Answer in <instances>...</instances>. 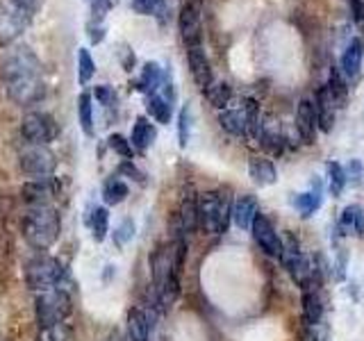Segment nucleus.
Segmentation results:
<instances>
[{"label":"nucleus","mask_w":364,"mask_h":341,"mask_svg":"<svg viewBox=\"0 0 364 341\" xmlns=\"http://www.w3.org/2000/svg\"><path fill=\"white\" fill-rule=\"evenodd\" d=\"M314 105H316V121H318V130L321 132H333L335 128V102L333 96L326 85H321L316 89V96H314Z\"/></svg>","instance_id":"obj_18"},{"label":"nucleus","mask_w":364,"mask_h":341,"mask_svg":"<svg viewBox=\"0 0 364 341\" xmlns=\"http://www.w3.org/2000/svg\"><path fill=\"white\" fill-rule=\"evenodd\" d=\"M71 310H73V301H71V296H68V291L64 289L43 291L34 298V314H37L39 328L64 323L68 314H71Z\"/></svg>","instance_id":"obj_7"},{"label":"nucleus","mask_w":364,"mask_h":341,"mask_svg":"<svg viewBox=\"0 0 364 341\" xmlns=\"http://www.w3.org/2000/svg\"><path fill=\"white\" fill-rule=\"evenodd\" d=\"M187 64H189V73L191 80L196 82L198 89H208L214 82V71L210 64V57L205 53L203 45H196V48H187Z\"/></svg>","instance_id":"obj_15"},{"label":"nucleus","mask_w":364,"mask_h":341,"mask_svg":"<svg viewBox=\"0 0 364 341\" xmlns=\"http://www.w3.org/2000/svg\"><path fill=\"white\" fill-rule=\"evenodd\" d=\"M259 146L264 148V153L273 155V157H280L284 153V146H287V139L276 132V130H262V136H259Z\"/></svg>","instance_id":"obj_36"},{"label":"nucleus","mask_w":364,"mask_h":341,"mask_svg":"<svg viewBox=\"0 0 364 341\" xmlns=\"http://www.w3.org/2000/svg\"><path fill=\"white\" fill-rule=\"evenodd\" d=\"M146 109H148V114H151V119H155L162 125H168L171 119H173V105L159 94L146 96Z\"/></svg>","instance_id":"obj_30"},{"label":"nucleus","mask_w":364,"mask_h":341,"mask_svg":"<svg viewBox=\"0 0 364 341\" xmlns=\"http://www.w3.org/2000/svg\"><path fill=\"white\" fill-rule=\"evenodd\" d=\"M257 212H259L257 198L253 196V193H244V196H239L232 205V221L239 230H250Z\"/></svg>","instance_id":"obj_19"},{"label":"nucleus","mask_w":364,"mask_h":341,"mask_svg":"<svg viewBox=\"0 0 364 341\" xmlns=\"http://www.w3.org/2000/svg\"><path fill=\"white\" fill-rule=\"evenodd\" d=\"M303 341H316V335H314L312 328H307L305 332H303Z\"/></svg>","instance_id":"obj_51"},{"label":"nucleus","mask_w":364,"mask_h":341,"mask_svg":"<svg viewBox=\"0 0 364 341\" xmlns=\"http://www.w3.org/2000/svg\"><path fill=\"white\" fill-rule=\"evenodd\" d=\"M87 39L91 41V45L100 43L102 39H105V26H102V23L87 21Z\"/></svg>","instance_id":"obj_46"},{"label":"nucleus","mask_w":364,"mask_h":341,"mask_svg":"<svg viewBox=\"0 0 364 341\" xmlns=\"http://www.w3.org/2000/svg\"><path fill=\"white\" fill-rule=\"evenodd\" d=\"M94 75H96L94 57H91V53L87 48H80L77 50V80H80V85L91 82V77Z\"/></svg>","instance_id":"obj_37"},{"label":"nucleus","mask_w":364,"mask_h":341,"mask_svg":"<svg viewBox=\"0 0 364 341\" xmlns=\"http://www.w3.org/2000/svg\"><path fill=\"white\" fill-rule=\"evenodd\" d=\"M23 239L34 250L50 248L62 232V219L53 205H41V207H28L21 219Z\"/></svg>","instance_id":"obj_3"},{"label":"nucleus","mask_w":364,"mask_h":341,"mask_svg":"<svg viewBox=\"0 0 364 341\" xmlns=\"http://www.w3.org/2000/svg\"><path fill=\"white\" fill-rule=\"evenodd\" d=\"M282 264L284 269H287V273L291 276V280L299 284V287H307V284H316L314 282V276H316V271L312 269L310 264V259H307L299 246H284V253H282Z\"/></svg>","instance_id":"obj_13"},{"label":"nucleus","mask_w":364,"mask_h":341,"mask_svg":"<svg viewBox=\"0 0 364 341\" xmlns=\"http://www.w3.org/2000/svg\"><path fill=\"white\" fill-rule=\"evenodd\" d=\"M66 278V269L62 266L60 259L55 257H32L26 264V282L32 291H53L62 289V282Z\"/></svg>","instance_id":"obj_6"},{"label":"nucleus","mask_w":364,"mask_h":341,"mask_svg":"<svg viewBox=\"0 0 364 341\" xmlns=\"http://www.w3.org/2000/svg\"><path fill=\"white\" fill-rule=\"evenodd\" d=\"M323 189H321V182H318L316 178L312 180V191H305V193H296V196L291 198V205L296 210L301 212L303 219H310V216L314 212H318V207L323 205Z\"/></svg>","instance_id":"obj_21"},{"label":"nucleus","mask_w":364,"mask_h":341,"mask_svg":"<svg viewBox=\"0 0 364 341\" xmlns=\"http://www.w3.org/2000/svg\"><path fill=\"white\" fill-rule=\"evenodd\" d=\"M346 168V180L350 187H360L362 180H364V166L360 159H350V162L344 166Z\"/></svg>","instance_id":"obj_43"},{"label":"nucleus","mask_w":364,"mask_h":341,"mask_svg":"<svg viewBox=\"0 0 364 341\" xmlns=\"http://www.w3.org/2000/svg\"><path fill=\"white\" fill-rule=\"evenodd\" d=\"M119 170H121V173H125V175H130L132 180L141 182V185H144V182H146V178H144V173H141V170H139V168H136V166L132 164V159H123V162H121V166H119Z\"/></svg>","instance_id":"obj_48"},{"label":"nucleus","mask_w":364,"mask_h":341,"mask_svg":"<svg viewBox=\"0 0 364 341\" xmlns=\"http://www.w3.org/2000/svg\"><path fill=\"white\" fill-rule=\"evenodd\" d=\"M326 87H328V91H330V96H333L335 107L344 109V107H346V102H348L350 89H348V80L344 77V73L339 71V66H333V68H330Z\"/></svg>","instance_id":"obj_28"},{"label":"nucleus","mask_w":364,"mask_h":341,"mask_svg":"<svg viewBox=\"0 0 364 341\" xmlns=\"http://www.w3.org/2000/svg\"><path fill=\"white\" fill-rule=\"evenodd\" d=\"M339 230L341 234L364 237V210L362 205H346L339 216Z\"/></svg>","instance_id":"obj_25"},{"label":"nucleus","mask_w":364,"mask_h":341,"mask_svg":"<svg viewBox=\"0 0 364 341\" xmlns=\"http://www.w3.org/2000/svg\"><path fill=\"white\" fill-rule=\"evenodd\" d=\"M18 166L26 175L32 178H46L53 175L57 168V157L50 148L46 146H32L28 144V148H23L18 155Z\"/></svg>","instance_id":"obj_9"},{"label":"nucleus","mask_w":364,"mask_h":341,"mask_svg":"<svg viewBox=\"0 0 364 341\" xmlns=\"http://www.w3.org/2000/svg\"><path fill=\"white\" fill-rule=\"evenodd\" d=\"M94 98L100 102L102 107H117V102H119V94L109 85H98L94 89Z\"/></svg>","instance_id":"obj_41"},{"label":"nucleus","mask_w":364,"mask_h":341,"mask_svg":"<svg viewBox=\"0 0 364 341\" xmlns=\"http://www.w3.org/2000/svg\"><path fill=\"white\" fill-rule=\"evenodd\" d=\"M89 227L91 232H94V239L96 242H102V239L107 237V230H109V214L105 207H94L91 210V216H89Z\"/></svg>","instance_id":"obj_35"},{"label":"nucleus","mask_w":364,"mask_h":341,"mask_svg":"<svg viewBox=\"0 0 364 341\" xmlns=\"http://www.w3.org/2000/svg\"><path fill=\"white\" fill-rule=\"evenodd\" d=\"M216 121H219V125L228 134L248 139V123H246L244 109H223V112H219Z\"/></svg>","instance_id":"obj_27"},{"label":"nucleus","mask_w":364,"mask_h":341,"mask_svg":"<svg viewBox=\"0 0 364 341\" xmlns=\"http://www.w3.org/2000/svg\"><path fill=\"white\" fill-rule=\"evenodd\" d=\"M248 175L257 187H271V185H276L278 170H276V164L267 157H250L248 159Z\"/></svg>","instance_id":"obj_20"},{"label":"nucleus","mask_w":364,"mask_h":341,"mask_svg":"<svg viewBox=\"0 0 364 341\" xmlns=\"http://www.w3.org/2000/svg\"><path fill=\"white\" fill-rule=\"evenodd\" d=\"M107 141H109V148H112V151L117 153V155H121L123 159H132L134 148H132V144H130L128 139H125L123 134H112Z\"/></svg>","instance_id":"obj_42"},{"label":"nucleus","mask_w":364,"mask_h":341,"mask_svg":"<svg viewBox=\"0 0 364 341\" xmlns=\"http://www.w3.org/2000/svg\"><path fill=\"white\" fill-rule=\"evenodd\" d=\"M157 5V0H130V7L134 14L139 16H153V9Z\"/></svg>","instance_id":"obj_47"},{"label":"nucleus","mask_w":364,"mask_h":341,"mask_svg":"<svg viewBox=\"0 0 364 341\" xmlns=\"http://www.w3.org/2000/svg\"><path fill=\"white\" fill-rule=\"evenodd\" d=\"M164 73L166 71L157 62H146L141 68L139 80H136V89L146 96L159 94V89H162V82H164Z\"/></svg>","instance_id":"obj_24"},{"label":"nucleus","mask_w":364,"mask_h":341,"mask_svg":"<svg viewBox=\"0 0 364 341\" xmlns=\"http://www.w3.org/2000/svg\"><path fill=\"white\" fill-rule=\"evenodd\" d=\"M153 16L162 28L168 26V18H171V3L168 0H157V5L153 9Z\"/></svg>","instance_id":"obj_45"},{"label":"nucleus","mask_w":364,"mask_h":341,"mask_svg":"<svg viewBox=\"0 0 364 341\" xmlns=\"http://www.w3.org/2000/svg\"><path fill=\"white\" fill-rule=\"evenodd\" d=\"M57 193H60V182H57L53 175H46V178H32L28 180L26 185L21 187V196L23 202L28 207H41V205H50Z\"/></svg>","instance_id":"obj_11"},{"label":"nucleus","mask_w":364,"mask_h":341,"mask_svg":"<svg viewBox=\"0 0 364 341\" xmlns=\"http://www.w3.org/2000/svg\"><path fill=\"white\" fill-rule=\"evenodd\" d=\"M303 321L307 325H316L321 323L323 318V301L321 296H318V289L316 284H307L303 287Z\"/></svg>","instance_id":"obj_22"},{"label":"nucleus","mask_w":364,"mask_h":341,"mask_svg":"<svg viewBox=\"0 0 364 341\" xmlns=\"http://www.w3.org/2000/svg\"><path fill=\"white\" fill-rule=\"evenodd\" d=\"M119 48H121V50H119V57H121L123 68H125V71H132L134 64H136V57H134L132 48H130V45H125V43H121Z\"/></svg>","instance_id":"obj_49"},{"label":"nucleus","mask_w":364,"mask_h":341,"mask_svg":"<svg viewBox=\"0 0 364 341\" xmlns=\"http://www.w3.org/2000/svg\"><path fill=\"white\" fill-rule=\"evenodd\" d=\"M60 134V125L46 112H30L21 121V136L26 144L32 146H46Z\"/></svg>","instance_id":"obj_8"},{"label":"nucleus","mask_w":364,"mask_h":341,"mask_svg":"<svg viewBox=\"0 0 364 341\" xmlns=\"http://www.w3.org/2000/svg\"><path fill=\"white\" fill-rule=\"evenodd\" d=\"M173 239H185L187 234L198 230V198L196 196H185L180 200V207L173 214Z\"/></svg>","instance_id":"obj_14"},{"label":"nucleus","mask_w":364,"mask_h":341,"mask_svg":"<svg viewBox=\"0 0 364 341\" xmlns=\"http://www.w3.org/2000/svg\"><path fill=\"white\" fill-rule=\"evenodd\" d=\"M250 232H253V239L255 244L264 250L269 257H280L282 259V253H284V244L278 234V230L273 227V223L267 219L264 214L257 212L255 221H253V227H250Z\"/></svg>","instance_id":"obj_12"},{"label":"nucleus","mask_w":364,"mask_h":341,"mask_svg":"<svg viewBox=\"0 0 364 341\" xmlns=\"http://www.w3.org/2000/svg\"><path fill=\"white\" fill-rule=\"evenodd\" d=\"M362 60H364V39L362 37H353L344 53H341V60H339V71L344 73L346 80H353L360 75V68H362Z\"/></svg>","instance_id":"obj_17"},{"label":"nucleus","mask_w":364,"mask_h":341,"mask_svg":"<svg viewBox=\"0 0 364 341\" xmlns=\"http://www.w3.org/2000/svg\"><path fill=\"white\" fill-rule=\"evenodd\" d=\"M157 139V128L148 121L146 117H136L132 125V134H130V144L136 153H146Z\"/></svg>","instance_id":"obj_23"},{"label":"nucleus","mask_w":364,"mask_h":341,"mask_svg":"<svg viewBox=\"0 0 364 341\" xmlns=\"http://www.w3.org/2000/svg\"><path fill=\"white\" fill-rule=\"evenodd\" d=\"M46 0H0V45H11L32 21L37 18Z\"/></svg>","instance_id":"obj_4"},{"label":"nucleus","mask_w":364,"mask_h":341,"mask_svg":"<svg viewBox=\"0 0 364 341\" xmlns=\"http://www.w3.org/2000/svg\"><path fill=\"white\" fill-rule=\"evenodd\" d=\"M37 341H71V335L64 323L60 325H48V328H39Z\"/></svg>","instance_id":"obj_39"},{"label":"nucleus","mask_w":364,"mask_h":341,"mask_svg":"<svg viewBox=\"0 0 364 341\" xmlns=\"http://www.w3.org/2000/svg\"><path fill=\"white\" fill-rule=\"evenodd\" d=\"M344 266H346V253H339V259H337V264H335V269H337V280H344Z\"/></svg>","instance_id":"obj_50"},{"label":"nucleus","mask_w":364,"mask_h":341,"mask_svg":"<svg viewBox=\"0 0 364 341\" xmlns=\"http://www.w3.org/2000/svg\"><path fill=\"white\" fill-rule=\"evenodd\" d=\"M242 109L246 114V123H248V139L259 141L262 130H264V125L259 123V102L255 98H244Z\"/></svg>","instance_id":"obj_32"},{"label":"nucleus","mask_w":364,"mask_h":341,"mask_svg":"<svg viewBox=\"0 0 364 341\" xmlns=\"http://www.w3.org/2000/svg\"><path fill=\"white\" fill-rule=\"evenodd\" d=\"M203 5L193 3H182L180 14H178V30L180 39L187 48H196L203 43Z\"/></svg>","instance_id":"obj_10"},{"label":"nucleus","mask_w":364,"mask_h":341,"mask_svg":"<svg viewBox=\"0 0 364 341\" xmlns=\"http://www.w3.org/2000/svg\"><path fill=\"white\" fill-rule=\"evenodd\" d=\"M191 121H193L191 107L185 105L178 114V144H180V148H187V144L191 139Z\"/></svg>","instance_id":"obj_38"},{"label":"nucleus","mask_w":364,"mask_h":341,"mask_svg":"<svg viewBox=\"0 0 364 341\" xmlns=\"http://www.w3.org/2000/svg\"><path fill=\"white\" fill-rule=\"evenodd\" d=\"M187 257V239H173L157 246L151 255V273L155 287V303L159 310H168L180 293V271Z\"/></svg>","instance_id":"obj_2"},{"label":"nucleus","mask_w":364,"mask_h":341,"mask_svg":"<svg viewBox=\"0 0 364 341\" xmlns=\"http://www.w3.org/2000/svg\"><path fill=\"white\" fill-rule=\"evenodd\" d=\"M346 5L350 9V18L353 23L364 32V0H346Z\"/></svg>","instance_id":"obj_44"},{"label":"nucleus","mask_w":364,"mask_h":341,"mask_svg":"<svg viewBox=\"0 0 364 341\" xmlns=\"http://www.w3.org/2000/svg\"><path fill=\"white\" fill-rule=\"evenodd\" d=\"M134 230H136L134 221H132V219H123V221L119 223L117 230H114V244H117V246H125L128 242H132Z\"/></svg>","instance_id":"obj_40"},{"label":"nucleus","mask_w":364,"mask_h":341,"mask_svg":"<svg viewBox=\"0 0 364 341\" xmlns=\"http://www.w3.org/2000/svg\"><path fill=\"white\" fill-rule=\"evenodd\" d=\"M125 325H128V335L132 341H148L151 337V316L141 307H132L125 318Z\"/></svg>","instance_id":"obj_26"},{"label":"nucleus","mask_w":364,"mask_h":341,"mask_svg":"<svg viewBox=\"0 0 364 341\" xmlns=\"http://www.w3.org/2000/svg\"><path fill=\"white\" fill-rule=\"evenodd\" d=\"M128 193H130L128 185L119 178H109L105 185H102V200H105V205H109V207L121 205L125 198H128Z\"/></svg>","instance_id":"obj_34"},{"label":"nucleus","mask_w":364,"mask_h":341,"mask_svg":"<svg viewBox=\"0 0 364 341\" xmlns=\"http://www.w3.org/2000/svg\"><path fill=\"white\" fill-rule=\"evenodd\" d=\"M326 175H328V189H330V193H333V198H339L341 191H344L348 185L346 168L339 162H333V159H330V162L326 164Z\"/></svg>","instance_id":"obj_31"},{"label":"nucleus","mask_w":364,"mask_h":341,"mask_svg":"<svg viewBox=\"0 0 364 341\" xmlns=\"http://www.w3.org/2000/svg\"><path fill=\"white\" fill-rule=\"evenodd\" d=\"M296 130L303 144H316V130H318V121H316V105L310 98H301L299 107H296Z\"/></svg>","instance_id":"obj_16"},{"label":"nucleus","mask_w":364,"mask_h":341,"mask_svg":"<svg viewBox=\"0 0 364 341\" xmlns=\"http://www.w3.org/2000/svg\"><path fill=\"white\" fill-rule=\"evenodd\" d=\"M203 94L214 109L223 112L228 109V105H230V100H232V87L230 82H225V80H216V82H212Z\"/></svg>","instance_id":"obj_29"},{"label":"nucleus","mask_w":364,"mask_h":341,"mask_svg":"<svg viewBox=\"0 0 364 341\" xmlns=\"http://www.w3.org/2000/svg\"><path fill=\"white\" fill-rule=\"evenodd\" d=\"M87 3H91V0H87Z\"/></svg>","instance_id":"obj_52"},{"label":"nucleus","mask_w":364,"mask_h":341,"mask_svg":"<svg viewBox=\"0 0 364 341\" xmlns=\"http://www.w3.org/2000/svg\"><path fill=\"white\" fill-rule=\"evenodd\" d=\"M77 117H80V128L87 136H94V98L91 94H80L77 98Z\"/></svg>","instance_id":"obj_33"},{"label":"nucleus","mask_w":364,"mask_h":341,"mask_svg":"<svg viewBox=\"0 0 364 341\" xmlns=\"http://www.w3.org/2000/svg\"><path fill=\"white\" fill-rule=\"evenodd\" d=\"M232 221V200L228 191L214 189L198 196V227L208 234H225Z\"/></svg>","instance_id":"obj_5"},{"label":"nucleus","mask_w":364,"mask_h":341,"mask_svg":"<svg viewBox=\"0 0 364 341\" xmlns=\"http://www.w3.org/2000/svg\"><path fill=\"white\" fill-rule=\"evenodd\" d=\"M3 82L7 98L16 107H32L43 98L41 60L30 45H14L3 60Z\"/></svg>","instance_id":"obj_1"}]
</instances>
